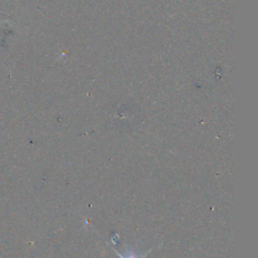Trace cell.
Returning a JSON list of instances; mask_svg holds the SVG:
<instances>
[{
    "label": "cell",
    "mask_w": 258,
    "mask_h": 258,
    "mask_svg": "<svg viewBox=\"0 0 258 258\" xmlns=\"http://www.w3.org/2000/svg\"><path fill=\"white\" fill-rule=\"evenodd\" d=\"M116 254H117V256L119 257V258H126V257H124L123 255H121L120 253H118V252H116ZM145 256H146V254H144L143 256H141L140 258H145ZM127 258H137L134 254H128V257Z\"/></svg>",
    "instance_id": "obj_1"
}]
</instances>
